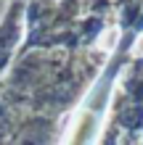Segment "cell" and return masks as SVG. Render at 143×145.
<instances>
[{
  "mask_svg": "<svg viewBox=\"0 0 143 145\" xmlns=\"http://www.w3.org/2000/svg\"><path fill=\"white\" fill-rule=\"evenodd\" d=\"M96 116L93 114H85L80 119V124L74 127V135H72V140L69 145H88L90 140H93V135H96Z\"/></svg>",
  "mask_w": 143,
  "mask_h": 145,
  "instance_id": "6da1fadb",
  "label": "cell"
}]
</instances>
